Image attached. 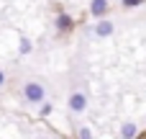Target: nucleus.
I'll return each mask as SVG.
<instances>
[{"label":"nucleus","mask_w":146,"mask_h":139,"mask_svg":"<svg viewBox=\"0 0 146 139\" xmlns=\"http://www.w3.org/2000/svg\"><path fill=\"white\" fill-rule=\"evenodd\" d=\"M23 98H26L28 103H44V98H46L44 85H38V83H26V85H23Z\"/></svg>","instance_id":"f257e3e1"},{"label":"nucleus","mask_w":146,"mask_h":139,"mask_svg":"<svg viewBox=\"0 0 146 139\" xmlns=\"http://www.w3.org/2000/svg\"><path fill=\"white\" fill-rule=\"evenodd\" d=\"M87 108V95L85 93H72L69 95V111L72 113H82Z\"/></svg>","instance_id":"f03ea898"},{"label":"nucleus","mask_w":146,"mask_h":139,"mask_svg":"<svg viewBox=\"0 0 146 139\" xmlns=\"http://www.w3.org/2000/svg\"><path fill=\"white\" fill-rule=\"evenodd\" d=\"M105 13H108V0H92V3H90V15L103 18Z\"/></svg>","instance_id":"7ed1b4c3"},{"label":"nucleus","mask_w":146,"mask_h":139,"mask_svg":"<svg viewBox=\"0 0 146 139\" xmlns=\"http://www.w3.org/2000/svg\"><path fill=\"white\" fill-rule=\"evenodd\" d=\"M113 31H115V26H113L110 21H100V23L95 26V36H100V39H108Z\"/></svg>","instance_id":"20e7f679"},{"label":"nucleus","mask_w":146,"mask_h":139,"mask_svg":"<svg viewBox=\"0 0 146 139\" xmlns=\"http://www.w3.org/2000/svg\"><path fill=\"white\" fill-rule=\"evenodd\" d=\"M54 23H56V31H59V34H64V31H69V28H72V18H69L67 13H59Z\"/></svg>","instance_id":"39448f33"},{"label":"nucleus","mask_w":146,"mask_h":139,"mask_svg":"<svg viewBox=\"0 0 146 139\" xmlns=\"http://www.w3.org/2000/svg\"><path fill=\"white\" fill-rule=\"evenodd\" d=\"M136 134H139L136 124H123V126H121V137H123V139H133Z\"/></svg>","instance_id":"423d86ee"},{"label":"nucleus","mask_w":146,"mask_h":139,"mask_svg":"<svg viewBox=\"0 0 146 139\" xmlns=\"http://www.w3.org/2000/svg\"><path fill=\"white\" fill-rule=\"evenodd\" d=\"M141 3H144V0H121V5H123V8H139Z\"/></svg>","instance_id":"0eeeda50"},{"label":"nucleus","mask_w":146,"mask_h":139,"mask_svg":"<svg viewBox=\"0 0 146 139\" xmlns=\"http://www.w3.org/2000/svg\"><path fill=\"white\" fill-rule=\"evenodd\" d=\"M31 49H33V46H31V41H26V39H23V41H21V54H28Z\"/></svg>","instance_id":"6e6552de"},{"label":"nucleus","mask_w":146,"mask_h":139,"mask_svg":"<svg viewBox=\"0 0 146 139\" xmlns=\"http://www.w3.org/2000/svg\"><path fill=\"white\" fill-rule=\"evenodd\" d=\"M51 111H54V106H51V103H44V106H41V111H38V113H41V116H49V113H51Z\"/></svg>","instance_id":"1a4fd4ad"},{"label":"nucleus","mask_w":146,"mask_h":139,"mask_svg":"<svg viewBox=\"0 0 146 139\" xmlns=\"http://www.w3.org/2000/svg\"><path fill=\"white\" fill-rule=\"evenodd\" d=\"M77 137H82V139H90V137H92V132H90V129H80V132H77Z\"/></svg>","instance_id":"9d476101"},{"label":"nucleus","mask_w":146,"mask_h":139,"mask_svg":"<svg viewBox=\"0 0 146 139\" xmlns=\"http://www.w3.org/2000/svg\"><path fill=\"white\" fill-rule=\"evenodd\" d=\"M3 83H5V75H3V72H0V85H3Z\"/></svg>","instance_id":"9b49d317"}]
</instances>
